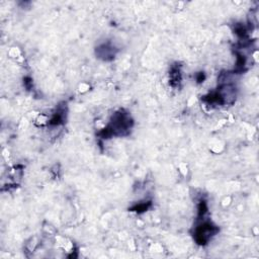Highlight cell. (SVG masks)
<instances>
[{
	"instance_id": "1",
	"label": "cell",
	"mask_w": 259,
	"mask_h": 259,
	"mask_svg": "<svg viewBox=\"0 0 259 259\" xmlns=\"http://www.w3.org/2000/svg\"><path fill=\"white\" fill-rule=\"evenodd\" d=\"M218 232V229L210 223H204L195 230V240L198 244L204 245Z\"/></svg>"
}]
</instances>
